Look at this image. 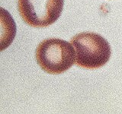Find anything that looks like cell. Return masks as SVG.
Masks as SVG:
<instances>
[{"mask_svg": "<svg viewBox=\"0 0 122 114\" xmlns=\"http://www.w3.org/2000/svg\"><path fill=\"white\" fill-rule=\"evenodd\" d=\"M71 43L76 49V65L86 69L104 66L112 54L108 42L96 33H80L72 38Z\"/></svg>", "mask_w": 122, "mask_h": 114, "instance_id": "obj_1", "label": "cell"}, {"mask_svg": "<svg viewBox=\"0 0 122 114\" xmlns=\"http://www.w3.org/2000/svg\"><path fill=\"white\" fill-rule=\"evenodd\" d=\"M64 0H18L21 18L33 28H47L56 22L63 9Z\"/></svg>", "mask_w": 122, "mask_h": 114, "instance_id": "obj_3", "label": "cell"}, {"mask_svg": "<svg viewBox=\"0 0 122 114\" xmlns=\"http://www.w3.org/2000/svg\"><path fill=\"white\" fill-rule=\"evenodd\" d=\"M74 47L67 41L51 38L41 42L36 49L37 64L51 75L63 73L73 66L76 60Z\"/></svg>", "mask_w": 122, "mask_h": 114, "instance_id": "obj_2", "label": "cell"}]
</instances>
